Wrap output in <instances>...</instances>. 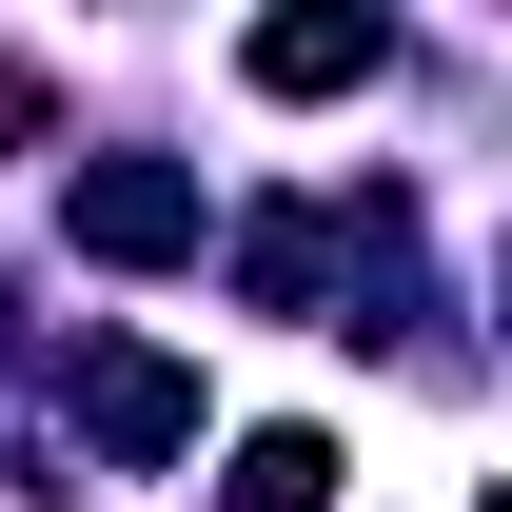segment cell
I'll list each match as a JSON object with an SVG mask.
<instances>
[{"label": "cell", "mask_w": 512, "mask_h": 512, "mask_svg": "<svg viewBox=\"0 0 512 512\" xmlns=\"http://www.w3.org/2000/svg\"><path fill=\"white\" fill-rule=\"evenodd\" d=\"M60 217H79V256H99V276H178V256H197V178H158V158H99Z\"/></svg>", "instance_id": "obj_1"}, {"label": "cell", "mask_w": 512, "mask_h": 512, "mask_svg": "<svg viewBox=\"0 0 512 512\" xmlns=\"http://www.w3.org/2000/svg\"><path fill=\"white\" fill-rule=\"evenodd\" d=\"M375 60H394V40H375V20H335V0H316V20H256V99H355Z\"/></svg>", "instance_id": "obj_2"}, {"label": "cell", "mask_w": 512, "mask_h": 512, "mask_svg": "<svg viewBox=\"0 0 512 512\" xmlns=\"http://www.w3.org/2000/svg\"><path fill=\"white\" fill-rule=\"evenodd\" d=\"M79 414H99L119 453H178V434H197V375H178V355H99V375H79Z\"/></svg>", "instance_id": "obj_3"}, {"label": "cell", "mask_w": 512, "mask_h": 512, "mask_svg": "<svg viewBox=\"0 0 512 512\" xmlns=\"http://www.w3.org/2000/svg\"><path fill=\"white\" fill-rule=\"evenodd\" d=\"M217 493H237V512H335V434H296V414H276V434H237V473H217Z\"/></svg>", "instance_id": "obj_4"}, {"label": "cell", "mask_w": 512, "mask_h": 512, "mask_svg": "<svg viewBox=\"0 0 512 512\" xmlns=\"http://www.w3.org/2000/svg\"><path fill=\"white\" fill-rule=\"evenodd\" d=\"M40 119H60V79H40V60H20V40H0V158H20V138H40Z\"/></svg>", "instance_id": "obj_5"}]
</instances>
